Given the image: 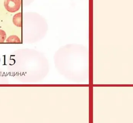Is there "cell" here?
<instances>
[{
	"instance_id": "4",
	"label": "cell",
	"mask_w": 133,
	"mask_h": 123,
	"mask_svg": "<svg viewBox=\"0 0 133 123\" xmlns=\"http://www.w3.org/2000/svg\"><path fill=\"white\" fill-rule=\"evenodd\" d=\"M6 38V34L5 31L0 29V42H3Z\"/></svg>"
},
{
	"instance_id": "2",
	"label": "cell",
	"mask_w": 133,
	"mask_h": 123,
	"mask_svg": "<svg viewBox=\"0 0 133 123\" xmlns=\"http://www.w3.org/2000/svg\"><path fill=\"white\" fill-rule=\"evenodd\" d=\"M22 13H18L15 15L13 18V22L14 24L19 27H22Z\"/></svg>"
},
{
	"instance_id": "5",
	"label": "cell",
	"mask_w": 133,
	"mask_h": 123,
	"mask_svg": "<svg viewBox=\"0 0 133 123\" xmlns=\"http://www.w3.org/2000/svg\"></svg>"
},
{
	"instance_id": "1",
	"label": "cell",
	"mask_w": 133,
	"mask_h": 123,
	"mask_svg": "<svg viewBox=\"0 0 133 123\" xmlns=\"http://www.w3.org/2000/svg\"><path fill=\"white\" fill-rule=\"evenodd\" d=\"M21 0H5L4 5L6 10L11 13H14L20 9Z\"/></svg>"
},
{
	"instance_id": "3",
	"label": "cell",
	"mask_w": 133,
	"mask_h": 123,
	"mask_svg": "<svg viewBox=\"0 0 133 123\" xmlns=\"http://www.w3.org/2000/svg\"><path fill=\"white\" fill-rule=\"evenodd\" d=\"M6 42L10 43H20L21 41L17 36L16 35H11L7 38Z\"/></svg>"
}]
</instances>
